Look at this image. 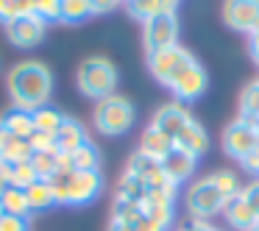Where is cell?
Instances as JSON below:
<instances>
[{
  "label": "cell",
  "mask_w": 259,
  "mask_h": 231,
  "mask_svg": "<svg viewBox=\"0 0 259 231\" xmlns=\"http://www.w3.org/2000/svg\"><path fill=\"white\" fill-rule=\"evenodd\" d=\"M9 95L14 101V109L23 112H36L48 106L53 92V73L42 62H20L9 70Z\"/></svg>",
  "instance_id": "obj_1"
},
{
  "label": "cell",
  "mask_w": 259,
  "mask_h": 231,
  "mask_svg": "<svg viewBox=\"0 0 259 231\" xmlns=\"http://www.w3.org/2000/svg\"><path fill=\"white\" fill-rule=\"evenodd\" d=\"M53 195L59 206H87L98 201L103 192L101 173H73V170H59L51 178Z\"/></svg>",
  "instance_id": "obj_2"
},
{
  "label": "cell",
  "mask_w": 259,
  "mask_h": 231,
  "mask_svg": "<svg viewBox=\"0 0 259 231\" xmlns=\"http://www.w3.org/2000/svg\"><path fill=\"white\" fill-rule=\"evenodd\" d=\"M75 84H78L81 95L92 98V101H103V98L114 95L117 89V67L103 56H90L81 62L78 73H75Z\"/></svg>",
  "instance_id": "obj_3"
},
{
  "label": "cell",
  "mask_w": 259,
  "mask_h": 231,
  "mask_svg": "<svg viewBox=\"0 0 259 231\" xmlns=\"http://www.w3.org/2000/svg\"><path fill=\"white\" fill-rule=\"evenodd\" d=\"M137 120L134 112V103L123 95H109L103 101L95 103V112H92V123L95 128L101 131L103 136H120V134H128L131 125Z\"/></svg>",
  "instance_id": "obj_4"
},
{
  "label": "cell",
  "mask_w": 259,
  "mask_h": 231,
  "mask_svg": "<svg viewBox=\"0 0 259 231\" xmlns=\"http://www.w3.org/2000/svg\"><path fill=\"white\" fill-rule=\"evenodd\" d=\"M184 203H187V212L192 214V220H212L214 214H223L226 198L220 195V190L206 175V178H198L190 184V190L184 195Z\"/></svg>",
  "instance_id": "obj_5"
},
{
  "label": "cell",
  "mask_w": 259,
  "mask_h": 231,
  "mask_svg": "<svg viewBox=\"0 0 259 231\" xmlns=\"http://www.w3.org/2000/svg\"><path fill=\"white\" fill-rule=\"evenodd\" d=\"M259 148V123L256 120H245L237 117L226 125L223 131V151L226 156L237 159V162H245L253 151Z\"/></svg>",
  "instance_id": "obj_6"
},
{
  "label": "cell",
  "mask_w": 259,
  "mask_h": 231,
  "mask_svg": "<svg viewBox=\"0 0 259 231\" xmlns=\"http://www.w3.org/2000/svg\"><path fill=\"white\" fill-rule=\"evenodd\" d=\"M192 62H195V56L184 45H173V48H164V51L148 53V70L162 86H170V81Z\"/></svg>",
  "instance_id": "obj_7"
},
{
  "label": "cell",
  "mask_w": 259,
  "mask_h": 231,
  "mask_svg": "<svg viewBox=\"0 0 259 231\" xmlns=\"http://www.w3.org/2000/svg\"><path fill=\"white\" fill-rule=\"evenodd\" d=\"M142 42L148 53L164 51V48L179 45V17L170 12H159L151 20L142 23Z\"/></svg>",
  "instance_id": "obj_8"
},
{
  "label": "cell",
  "mask_w": 259,
  "mask_h": 231,
  "mask_svg": "<svg viewBox=\"0 0 259 231\" xmlns=\"http://www.w3.org/2000/svg\"><path fill=\"white\" fill-rule=\"evenodd\" d=\"M206 86H209V75H206V70L201 67V62L195 59V62L187 64V67L170 81L167 89L176 95L179 103H190V101H198V98L206 92Z\"/></svg>",
  "instance_id": "obj_9"
},
{
  "label": "cell",
  "mask_w": 259,
  "mask_h": 231,
  "mask_svg": "<svg viewBox=\"0 0 259 231\" xmlns=\"http://www.w3.org/2000/svg\"><path fill=\"white\" fill-rule=\"evenodd\" d=\"M223 23L240 34H253L259 28V0H226Z\"/></svg>",
  "instance_id": "obj_10"
},
{
  "label": "cell",
  "mask_w": 259,
  "mask_h": 231,
  "mask_svg": "<svg viewBox=\"0 0 259 231\" xmlns=\"http://www.w3.org/2000/svg\"><path fill=\"white\" fill-rule=\"evenodd\" d=\"M45 20H39L36 14H25V17H17L12 23H6V36L14 48H36L42 39H45Z\"/></svg>",
  "instance_id": "obj_11"
},
{
  "label": "cell",
  "mask_w": 259,
  "mask_h": 231,
  "mask_svg": "<svg viewBox=\"0 0 259 231\" xmlns=\"http://www.w3.org/2000/svg\"><path fill=\"white\" fill-rule=\"evenodd\" d=\"M190 120H192V114L187 112L184 103L173 101V103H164V106H159V109H156V114H153L151 125H153L156 131H162L164 136L176 140V136H179V131L184 128V125L190 123Z\"/></svg>",
  "instance_id": "obj_12"
},
{
  "label": "cell",
  "mask_w": 259,
  "mask_h": 231,
  "mask_svg": "<svg viewBox=\"0 0 259 231\" xmlns=\"http://www.w3.org/2000/svg\"><path fill=\"white\" fill-rule=\"evenodd\" d=\"M101 148L95 142H84L75 148L73 153H64L62 170H73V173H101Z\"/></svg>",
  "instance_id": "obj_13"
},
{
  "label": "cell",
  "mask_w": 259,
  "mask_h": 231,
  "mask_svg": "<svg viewBox=\"0 0 259 231\" xmlns=\"http://www.w3.org/2000/svg\"><path fill=\"white\" fill-rule=\"evenodd\" d=\"M195 167H198V159L192 156V153H187V151H181V148H176V145H173V151H170L167 156L162 159L164 175H167L173 184H179V187L184 184V181L192 178Z\"/></svg>",
  "instance_id": "obj_14"
},
{
  "label": "cell",
  "mask_w": 259,
  "mask_h": 231,
  "mask_svg": "<svg viewBox=\"0 0 259 231\" xmlns=\"http://www.w3.org/2000/svg\"><path fill=\"white\" fill-rule=\"evenodd\" d=\"M173 145L181 148V151H187V153H192L195 159H201L203 153L209 151V134H206V128L192 117L190 123L179 131V136L173 140Z\"/></svg>",
  "instance_id": "obj_15"
},
{
  "label": "cell",
  "mask_w": 259,
  "mask_h": 231,
  "mask_svg": "<svg viewBox=\"0 0 259 231\" xmlns=\"http://www.w3.org/2000/svg\"><path fill=\"white\" fill-rule=\"evenodd\" d=\"M223 217H226V223H229L234 231H251L253 225L259 223L256 212H253V209L248 206L242 195H234L231 201H226V206H223Z\"/></svg>",
  "instance_id": "obj_16"
},
{
  "label": "cell",
  "mask_w": 259,
  "mask_h": 231,
  "mask_svg": "<svg viewBox=\"0 0 259 231\" xmlns=\"http://www.w3.org/2000/svg\"><path fill=\"white\" fill-rule=\"evenodd\" d=\"M84 142H90L84 123L75 120V117H64V123L59 125V131H56V151L73 153L75 148H81Z\"/></svg>",
  "instance_id": "obj_17"
},
{
  "label": "cell",
  "mask_w": 259,
  "mask_h": 231,
  "mask_svg": "<svg viewBox=\"0 0 259 231\" xmlns=\"http://www.w3.org/2000/svg\"><path fill=\"white\" fill-rule=\"evenodd\" d=\"M125 173H131V175H137V178H142L145 184H151V181L162 178L164 170H162V162H156V159L145 156L142 151H137V153H131V156H128Z\"/></svg>",
  "instance_id": "obj_18"
},
{
  "label": "cell",
  "mask_w": 259,
  "mask_h": 231,
  "mask_svg": "<svg viewBox=\"0 0 259 231\" xmlns=\"http://www.w3.org/2000/svg\"><path fill=\"white\" fill-rule=\"evenodd\" d=\"M140 151L145 153V156H151V159H156V162H162V159L167 156L170 151H173V140H170V136H164L162 131H156L153 125H148V128L142 131Z\"/></svg>",
  "instance_id": "obj_19"
},
{
  "label": "cell",
  "mask_w": 259,
  "mask_h": 231,
  "mask_svg": "<svg viewBox=\"0 0 259 231\" xmlns=\"http://www.w3.org/2000/svg\"><path fill=\"white\" fill-rule=\"evenodd\" d=\"M62 159H64L62 151H56V148H48V151H34L31 164H34L36 175H39L42 181H51L53 175L62 170Z\"/></svg>",
  "instance_id": "obj_20"
},
{
  "label": "cell",
  "mask_w": 259,
  "mask_h": 231,
  "mask_svg": "<svg viewBox=\"0 0 259 231\" xmlns=\"http://www.w3.org/2000/svg\"><path fill=\"white\" fill-rule=\"evenodd\" d=\"M25 198H28V206L31 212H51L53 206H59L56 203V195H53V187L51 181H34V184L25 190Z\"/></svg>",
  "instance_id": "obj_21"
},
{
  "label": "cell",
  "mask_w": 259,
  "mask_h": 231,
  "mask_svg": "<svg viewBox=\"0 0 259 231\" xmlns=\"http://www.w3.org/2000/svg\"><path fill=\"white\" fill-rule=\"evenodd\" d=\"M0 206H3V214L31 217L28 198H25V190H20V187H6V190L0 192Z\"/></svg>",
  "instance_id": "obj_22"
},
{
  "label": "cell",
  "mask_w": 259,
  "mask_h": 231,
  "mask_svg": "<svg viewBox=\"0 0 259 231\" xmlns=\"http://www.w3.org/2000/svg\"><path fill=\"white\" fill-rule=\"evenodd\" d=\"M0 123L6 125L14 136H20V140H31V134H34V117H31V112H23V109L6 112L0 117Z\"/></svg>",
  "instance_id": "obj_23"
},
{
  "label": "cell",
  "mask_w": 259,
  "mask_h": 231,
  "mask_svg": "<svg viewBox=\"0 0 259 231\" xmlns=\"http://www.w3.org/2000/svg\"><path fill=\"white\" fill-rule=\"evenodd\" d=\"M148 195V184L142 178H137V175L131 173H123V178L117 181V192H114V198H123V201H131V203H140L145 201Z\"/></svg>",
  "instance_id": "obj_24"
},
{
  "label": "cell",
  "mask_w": 259,
  "mask_h": 231,
  "mask_svg": "<svg viewBox=\"0 0 259 231\" xmlns=\"http://www.w3.org/2000/svg\"><path fill=\"white\" fill-rule=\"evenodd\" d=\"M31 117H34V131H45V134H51V136H56L59 125L64 123V114L53 106L36 109V112H31Z\"/></svg>",
  "instance_id": "obj_25"
},
{
  "label": "cell",
  "mask_w": 259,
  "mask_h": 231,
  "mask_svg": "<svg viewBox=\"0 0 259 231\" xmlns=\"http://www.w3.org/2000/svg\"><path fill=\"white\" fill-rule=\"evenodd\" d=\"M237 117H245V120L259 117V78L251 81V84L240 92V114H237Z\"/></svg>",
  "instance_id": "obj_26"
},
{
  "label": "cell",
  "mask_w": 259,
  "mask_h": 231,
  "mask_svg": "<svg viewBox=\"0 0 259 231\" xmlns=\"http://www.w3.org/2000/svg\"><path fill=\"white\" fill-rule=\"evenodd\" d=\"M209 178H212V184L220 190V195H223L226 201H231L234 195H240V192H242L240 178H237V175L231 173V170H218V173H212Z\"/></svg>",
  "instance_id": "obj_27"
},
{
  "label": "cell",
  "mask_w": 259,
  "mask_h": 231,
  "mask_svg": "<svg viewBox=\"0 0 259 231\" xmlns=\"http://www.w3.org/2000/svg\"><path fill=\"white\" fill-rule=\"evenodd\" d=\"M34 14V0H0V23L6 25L17 17Z\"/></svg>",
  "instance_id": "obj_28"
},
{
  "label": "cell",
  "mask_w": 259,
  "mask_h": 231,
  "mask_svg": "<svg viewBox=\"0 0 259 231\" xmlns=\"http://www.w3.org/2000/svg\"><path fill=\"white\" fill-rule=\"evenodd\" d=\"M92 14L90 0H62V20L64 23H84Z\"/></svg>",
  "instance_id": "obj_29"
},
{
  "label": "cell",
  "mask_w": 259,
  "mask_h": 231,
  "mask_svg": "<svg viewBox=\"0 0 259 231\" xmlns=\"http://www.w3.org/2000/svg\"><path fill=\"white\" fill-rule=\"evenodd\" d=\"M125 9H128V14L134 20H140V23H145L153 14L162 12V9H159V0H125Z\"/></svg>",
  "instance_id": "obj_30"
},
{
  "label": "cell",
  "mask_w": 259,
  "mask_h": 231,
  "mask_svg": "<svg viewBox=\"0 0 259 231\" xmlns=\"http://www.w3.org/2000/svg\"><path fill=\"white\" fill-rule=\"evenodd\" d=\"M34 14L45 23L62 20V0H34Z\"/></svg>",
  "instance_id": "obj_31"
},
{
  "label": "cell",
  "mask_w": 259,
  "mask_h": 231,
  "mask_svg": "<svg viewBox=\"0 0 259 231\" xmlns=\"http://www.w3.org/2000/svg\"><path fill=\"white\" fill-rule=\"evenodd\" d=\"M240 195L245 198V203L253 209V212H256V217H259V178H253L251 184H245V187H242V192H240Z\"/></svg>",
  "instance_id": "obj_32"
},
{
  "label": "cell",
  "mask_w": 259,
  "mask_h": 231,
  "mask_svg": "<svg viewBox=\"0 0 259 231\" xmlns=\"http://www.w3.org/2000/svg\"><path fill=\"white\" fill-rule=\"evenodd\" d=\"M0 231H28V217L3 214V217H0Z\"/></svg>",
  "instance_id": "obj_33"
},
{
  "label": "cell",
  "mask_w": 259,
  "mask_h": 231,
  "mask_svg": "<svg viewBox=\"0 0 259 231\" xmlns=\"http://www.w3.org/2000/svg\"><path fill=\"white\" fill-rule=\"evenodd\" d=\"M134 228H137V231H167V225H162L159 220H153L151 214L142 212L140 217L134 220Z\"/></svg>",
  "instance_id": "obj_34"
},
{
  "label": "cell",
  "mask_w": 259,
  "mask_h": 231,
  "mask_svg": "<svg viewBox=\"0 0 259 231\" xmlns=\"http://www.w3.org/2000/svg\"><path fill=\"white\" fill-rule=\"evenodd\" d=\"M120 3H123V0H90V9H92V14H109V12H114Z\"/></svg>",
  "instance_id": "obj_35"
},
{
  "label": "cell",
  "mask_w": 259,
  "mask_h": 231,
  "mask_svg": "<svg viewBox=\"0 0 259 231\" xmlns=\"http://www.w3.org/2000/svg\"><path fill=\"white\" fill-rule=\"evenodd\" d=\"M248 53H251L253 64L259 67V28L253 31V34H248Z\"/></svg>",
  "instance_id": "obj_36"
},
{
  "label": "cell",
  "mask_w": 259,
  "mask_h": 231,
  "mask_svg": "<svg viewBox=\"0 0 259 231\" xmlns=\"http://www.w3.org/2000/svg\"><path fill=\"white\" fill-rule=\"evenodd\" d=\"M242 167H245L248 173L253 175V178H259V148H256V151H253L251 156L245 159V162H242Z\"/></svg>",
  "instance_id": "obj_37"
},
{
  "label": "cell",
  "mask_w": 259,
  "mask_h": 231,
  "mask_svg": "<svg viewBox=\"0 0 259 231\" xmlns=\"http://www.w3.org/2000/svg\"><path fill=\"white\" fill-rule=\"evenodd\" d=\"M187 231H223V228H218V225H212L209 220H192V223H187L184 225Z\"/></svg>",
  "instance_id": "obj_38"
},
{
  "label": "cell",
  "mask_w": 259,
  "mask_h": 231,
  "mask_svg": "<svg viewBox=\"0 0 259 231\" xmlns=\"http://www.w3.org/2000/svg\"><path fill=\"white\" fill-rule=\"evenodd\" d=\"M106 231H137L134 223H120V220H109V228Z\"/></svg>",
  "instance_id": "obj_39"
},
{
  "label": "cell",
  "mask_w": 259,
  "mask_h": 231,
  "mask_svg": "<svg viewBox=\"0 0 259 231\" xmlns=\"http://www.w3.org/2000/svg\"><path fill=\"white\" fill-rule=\"evenodd\" d=\"M6 190V181H3V173H0V192Z\"/></svg>",
  "instance_id": "obj_40"
},
{
  "label": "cell",
  "mask_w": 259,
  "mask_h": 231,
  "mask_svg": "<svg viewBox=\"0 0 259 231\" xmlns=\"http://www.w3.org/2000/svg\"><path fill=\"white\" fill-rule=\"evenodd\" d=\"M251 231H259V223H256V225H253V228H251Z\"/></svg>",
  "instance_id": "obj_41"
},
{
  "label": "cell",
  "mask_w": 259,
  "mask_h": 231,
  "mask_svg": "<svg viewBox=\"0 0 259 231\" xmlns=\"http://www.w3.org/2000/svg\"><path fill=\"white\" fill-rule=\"evenodd\" d=\"M176 231H187V228H184V225H181V228H176Z\"/></svg>",
  "instance_id": "obj_42"
},
{
  "label": "cell",
  "mask_w": 259,
  "mask_h": 231,
  "mask_svg": "<svg viewBox=\"0 0 259 231\" xmlns=\"http://www.w3.org/2000/svg\"><path fill=\"white\" fill-rule=\"evenodd\" d=\"M0 217H3V206H0Z\"/></svg>",
  "instance_id": "obj_43"
},
{
  "label": "cell",
  "mask_w": 259,
  "mask_h": 231,
  "mask_svg": "<svg viewBox=\"0 0 259 231\" xmlns=\"http://www.w3.org/2000/svg\"><path fill=\"white\" fill-rule=\"evenodd\" d=\"M256 123H259V117H256Z\"/></svg>",
  "instance_id": "obj_44"
},
{
  "label": "cell",
  "mask_w": 259,
  "mask_h": 231,
  "mask_svg": "<svg viewBox=\"0 0 259 231\" xmlns=\"http://www.w3.org/2000/svg\"><path fill=\"white\" fill-rule=\"evenodd\" d=\"M123 3H125V0H123Z\"/></svg>",
  "instance_id": "obj_45"
}]
</instances>
